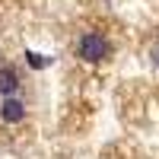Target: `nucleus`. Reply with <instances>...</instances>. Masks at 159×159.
<instances>
[{
	"label": "nucleus",
	"instance_id": "nucleus-1",
	"mask_svg": "<svg viewBox=\"0 0 159 159\" xmlns=\"http://www.w3.org/2000/svg\"><path fill=\"white\" fill-rule=\"evenodd\" d=\"M76 51H80V57H83V61L99 64V61H105V57H108V42H105L99 32H86L83 38H80Z\"/></svg>",
	"mask_w": 159,
	"mask_h": 159
},
{
	"label": "nucleus",
	"instance_id": "nucleus-2",
	"mask_svg": "<svg viewBox=\"0 0 159 159\" xmlns=\"http://www.w3.org/2000/svg\"><path fill=\"white\" fill-rule=\"evenodd\" d=\"M0 118H3L7 124H19L22 118H25V105H22L19 99L7 96V99H3V105H0Z\"/></svg>",
	"mask_w": 159,
	"mask_h": 159
},
{
	"label": "nucleus",
	"instance_id": "nucleus-3",
	"mask_svg": "<svg viewBox=\"0 0 159 159\" xmlns=\"http://www.w3.org/2000/svg\"><path fill=\"white\" fill-rule=\"evenodd\" d=\"M19 89V73L13 67H3L0 70V96H13Z\"/></svg>",
	"mask_w": 159,
	"mask_h": 159
},
{
	"label": "nucleus",
	"instance_id": "nucleus-4",
	"mask_svg": "<svg viewBox=\"0 0 159 159\" xmlns=\"http://www.w3.org/2000/svg\"><path fill=\"white\" fill-rule=\"evenodd\" d=\"M25 61H29V67H35V70H45L48 64H51V57L38 54V51H25Z\"/></svg>",
	"mask_w": 159,
	"mask_h": 159
},
{
	"label": "nucleus",
	"instance_id": "nucleus-5",
	"mask_svg": "<svg viewBox=\"0 0 159 159\" xmlns=\"http://www.w3.org/2000/svg\"><path fill=\"white\" fill-rule=\"evenodd\" d=\"M153 61H156V64H159V48H156V57H153Z\"/></svg>",
	"mask_w": 159,
	"mask_h": 159
}]
</instances>
